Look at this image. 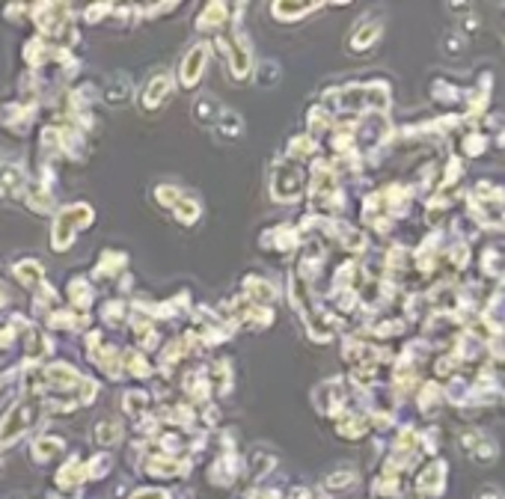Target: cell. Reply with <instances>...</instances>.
<instances>
[{"instance_id": "f6af8a7d", "label": "cell", "mask_w": 505, "mask_h": 499, "mask_svg": "<svg viewBox=\"0 0 505 499\" xmlns=\"http://www.w3.org/2000/svg\"><path fill=\"white\" fill-rule=\"evenodd\" d=\"M446 51H449V54H461V36H458V33L446 36Z\"/></svg>"}, {"instance_id": "b9f144b4", "label": "cell", "mask_w": 505, "mask_h": 499, "mask_svg": "<svg viewBox=\"0 0 505 499\" xmlns=\"http://www.w3.org/2000/svg\"><path fill=\"white\" fill-rule=\"evenodd\" d=\"M78 390H80V404H92V398H95V392H98V384H95L92 377H80Z\"/></svg>"}, {"instance_id": "4fadbf2b", "label": "cell", "mask_w": 505, "mask_h": 499, "mask_svg": "<svg viewBox=\"0 0 505 499\" xmlns=\"http://www.w3.org/2000/svg\"><path fill=\"white\" fill-rule=\"evenodd\" d=\"M30 122H33V107H27V104H4L0 107V125L24 134V131L30 128Z\"/></svg>"}, {"instance_id": "484cf974", "label": "cell", "mask_w": 505, "mask_h": 499, "mask_svg": "<svg viewBox=\"0 0 505 499\" xmlns=\"http://www.w3.org/2000/svg\"><path fill=\"white\" fill-rule=\"evenodd\" d=\"M69 301H72V306L75 309H90V304H92V286L83 277H78V279H72L69 282Z\"/></svg>"}, {"instance_id": "5b68a950", "label": "cell", "mask_w": 505, "mask_h": 499, "mask_svg": "<svg viewBox=\"0 0 505 499\" xmlns=\"http://www.w3.org/2000/svg\"><path fill=\"white\" fill-rule=\"evenodd\" d=\"M206 60H208V48L206 45H193V51H188V57L181 60V69H179V77H181V87L184 90H193L202 72H206Z\"/></svg>"}, {"instance_id": "ab89813d", "label": "cell", "mask_w": 505, "mask_h": 499, "mask_svg": "<svg viewBox=\"0 0 505 499\" xmlns=\"http://www.w3.org/2000/svg\"><path fill=\"white\" fill-rule=\"evenodd\" d=\"M101 315H105V321H107L110 327H119L122 318H125V304H107Z\"/></svg>"}, {"instance_id": "e0dca14e", "label": "cell", "mask_w": 505, "mask_h": 499, "mask_svg": "<svg viewBox=\"0 0 505 499\" xmlns=\"http://www.w3.org/2000/svg\"><path fill=\"white\" fill-rule=\"evenodd\" d=\"M12 274H15V279H18L21 286L39 289V286H42V277H45V268H42V264H39L36 259H24V262L15 264Z\"/></svg>"}, {"instance_id": "4316f807", "label": "cell", "mask_w": 505, "mask_h": 499, "mask_svg": "<svg viewBox=\"0 0 505 499\" xmlns=\"http://www.w3.org/2000/svg\"><path fill=\"white\" fill-rule=\"evenodd\" d=\"M336 431H339L342 437H348V440H357V437H363L366 431H368V419H363L360 413H348V416H342V419H339Z\"/></svg>"}, {"instance_id": "8d00e7d4", "label": "cell", "mask_w": 505, "mask_h": 499, "mask_svg": "<svg viewBox=\"0 0 505 499\" xmlns=\"http://www.w3.org/2000/svg\"><path fill=\"white\" fill-rule=\"evenodd\" d=\"M354 481H357V473L354 470H339V473H333L324 485H327V490H345V488H351Z\"/></svg>"}, {"instance_id": "83f0119b", "label": "cell", "mask_w": 505, "mask_h": 499, "mask_svg": "<svg viewBox=\"0 0 505 499\" xmlns=\"http://www.w3.org/2000/svg\"><path fill=\"white\" fill-rule=\"evenodd\" d=\"M92 434H95V443H98V446L110 449V446H116V443L122 440V425H116V422H98Z\"/></svg>"}, {"instance_id": "1f68e13d", "label": "cell", "mask_w": 505, "mask_h": 499, "mask_svg": "<svg viewBox=\"0 0 505 499\" xmlns=\"http://www.w3.org/2000/svg\"><path fill=\"white\" fill-rule=\"evenodd\" d=\"M440 404H443V390L437 384H425L422 392H419V407H422L425 413H434Z\"/></svg>"}, {"instance_id": "9c48e42d", "label": "cell", "mask_w": 505, "mask_h": 499, "mask_svg": "<svg viewBox=\"0 0 505 499\" xmlns=\"http://www.w3.org/2000/svg\"><path fill=\"white\" fill-rule=\"evenodd\" d=\"M173 92V77L170 75H152L149 80H146V87H143V107L146 110H155V107H161L164 102H166V95Z\"/></svg>"}, {"instance_id": "bcb514c9", "label": "cell", "mask_w": 505, "mask_h": 499, "mask_svg": "<svg viewBox=\"0 0 505 499\" xmlns=\"http://www.w3.org/2000/svg\"><path fill=\"white\" fill-rule=\"evenodd\" d=\"M12 333H15V330H9L6 324H0V351L12 345Z\"/></svg>"}, {"instance_id": "603a6c76", "label": "cell", "mask_w": 505, "mask_h": 499, "mask_svg": "<svg viewBox=\"0 0 505 499\" xmlns=\"http://www.w3.org/2000/svg\"><path fill=\"white\" fill-rule=\"evenodd\" d=\"M170 211L176 214V220L184 223V226H193V223L199 220V203H196L193 196H188V193H181L179 203H176Z\"/></svg>"}, {"instance_id": "ac0fdd59", "label": "cell", "mask_w": 505, "mask_h": 499, "mask_svg": "<svg viewBox=\"0 0 505 499\" xmlns=\"http://www.w3.org/2000/svg\"><path fill=\"white\" fill-rule=\"evenodd\" d=\"M193 116H196V122H202V125H214L217 119H220V104H217V98L208 95V92H202L193 102Z\"/></svg>"}, {"instance_id": "3957f363", "label": "cell", "mask_w": 505, "mask_h": 499, "mask_svg": "<svg viewBox=\"0 0 505 499\" xmlns=\"http://www.w3.org/2000/svg\"><path fill=\"white\" fill-rule=\"evenodd\" d=\"M303 193V173L294 161H282L274 163L271 170V196L277 203H294Z\"/></svg>"}, {"instance_id": "8fae6325", "label": "cell", "mask_w": 505, "mask_h": 499, "mask_svg": "<svg viewBox=\"0 0 505 499\" xmlns=\"http://www.w3.org/2000/svg\"><path fill=\"white\" fill-rule=\"evenodd\" d=\"M443 488H446V463L443 461H434V463H428L422 473H419L416 490L425 493V496H440Z\"/></svg>"}, {"instance_id": "7402d4cb", "label": "cell", "mask_w": 505, "mask_h": 499, "mask_svg": "<svg viewBox=\"0 0 505 499\" xmlns=\"http://www.w3.org/2000/svg\"><path fill=\"white\" fill-rule=\"evenodd\" d=\"M226 12H229L226 4H208L206 9H202L196 27H199V30H220V27L226 24Z\"/></svg>"}, {"instance_id": "f546056e", "label": "cell", "mask_w": 505, "mask_h": 499, "mask_svg": "<svg viewBox=\"0 0 505 499\" xmlns=\"http://www.w3.org/2000/svg\"><path fill=\"white\" fill-rule=\"evenodd\" d=\"M63 452V440L60 437H42L33 443V458L36 461H51V458H57Z\"/></svg>"}, {"instance_id": "7a4b0ae2", "label": "cell", "mask_w": 505, "mask_h": 499, "mask_svg": "<svg viewBox=\"0 0 505 499\" xmlns=\"http://www.w3.org/2000/svg\"><path fill=\"white\" fill-rule=\"evenodd\" d=\"M36 419H39V402L36 398H24V402L12 404L4 419H0V443L4 446L15 443L21 434H27V428H33Z\"/></svg>"}, {"instance_id": "4dcf8cb0", "label": "cell", "mask_w": 505, "mask_h": 499, "mask_svg": "<svg viewBox=\"0 0 505 499\" xmlns=\"http://www.w3.org/2000/svg\"><path fill=\"white\" fill-rule=\"evenodd\" d=\"M83 481V467H80V461H65V467L57 473V485L60 488H78Z\"/></svg>"}, {"instance_id": "d6986e66", "label": "cell", "mask_w": 505, "mask_h": 499, "mask_svg": "<svg viewBox=\"0 0 505 499\" xmlns=\"http://www.w3.org/2000/svg\"><path fill=\"white\" fill-rule=\"evenodd\" d=\"M24 348H27V357L30 360H42L48 354V348H51V339L45 336V333L39 327H30L24 330Z\"/></svg>"}, {"instance_id": "ba28073f", "label": "cell", "mask_w": 505, "mask_h": 499, "mask_svg": "<svg viewBox=\"0 0 505 499\" xmlns=\"http://www.w3.org/2000/svg\"><path fill=\"white\" fill-rule=\"evenodd\" d=\"M381 33H383V24L378 18H363L357 27L351 30L348 48H351V51H368V48H375V42L381 39Z\"/></svg>"}, {"instance_id": "e575fe53", "label": "cell", "mask_w": 505, "mask_h": 499, "mask_svg": "<svg viewBox=\"0 0 505 499\" xmlns=\"http://www.w3.org/2000/svg\"><path fill=\"white\" fill-rule=\"evenodd\" d=\"M146 407H149V395L146 392H128L125 395V413L128 416H143L146 413Z\"/></svg>"}, {"instance_id": "d4e9b609", "label": "cell", "mask_w": 505, "mask_h": 499, "mask_svg": "<svg viewBox=\"0 0 505 499\" xmlns=\"http://www.w3.org/2000/svg\"><path fill=\"white\" fill-rule=\"evenodd\" d=\"M122 268H125V253H113V249H107V253L101 256V262L95 264V279H110Z\"/></svg>"}, {"instance_id": "7dc6e473", "label": "cell", "mask_w": 505, "mask_h": 499, "mask_svg": "<svg viewBox=\"0 0 505 499\" xmlns=\"http://www.w3.org/2000/svg\"><path fill=\"white\" fill-rule=\"evenodd\" d=\"M131 499H170V496L161 493V490H140V493H134Z\"/></svg>"}, {"instance_id": "c3c4849f", "label": "cell", "mask_w": 505, "mask_h": 499, "mask_svg": "<svg viewBox=\"0 0 505 499\" xmlns=\"http://www.w3.org/2000/svg\"><path fill=\"white\" fill-rule=\"evenodd\" d=\"M6 301H9V297H6V291H4V289H0V306H4Z\"/></svg>"}, {"instance_id": "277c9868", "label": "cell", "mask_w": 505, "mask_h": 499, "mask_svg": "<svg viewBox=\"0 0 505 499\" xmlns=\"http://www.w3.org/2000/svg\"><path fill=\"white\" fill-rule=\"evenodd\" d=\"M461 446H464V452L469 455V461L482 463V467H487V463L496 461V443L491 437H484L482 431H476V428L464 431V434H461Z\"/></svg>"}, {"instance_id": "5bb4252c", "label": "cell", "mask_w": 505, "mask_h": 499, "mask_svg": "<svg viewBox=\"0 0 505 499\" xmlns=\"http://www.w3.org/2000/svg\"><path fill=\"white\" fill-rule=\"evenodd\" d=\"M143 467H146L149 476L173 478V476H181L184 470H188V463H184V461H173L170 455H152V458H146Z\"/></svg>"}, {"instance_id": "52a82bcc", "label": "cell", "mask_w": 505, "mask_h": 499, "mask_svg": "<svg viewBox=\"0 0 505 499\" xmlns=\"http://www.w3.org/2000/svg\"><path fill=\"white\" fill-rule=\"evenodd\" d=\"M42 375H45L42 384L51 387V390H57V392L78 390V384H80V375L75 372V365H69V363H51Z\"/></svg>"}, {"instance_id": "6da1fadb", "label": "cell", "mask_w": 505, "mask_h": 499, "mask_svg": "<svg viewBox=\"0 0 505 499\" xmlns=\"http://www.w3.org/2000/svg\"><path fill=\"white\" fill-rule=\"evenodd\" d=\"M92 223V208L87 203H78V205H65L63 211H57V220H54V232H51V247L57 253H65L72 247L75 235L80 229H87Z\"/></svg>"}, {"instance_id": "f35d334b", "label": "cell", "mask_w": 505, "mask_h": 499, "mask_svg": "<svg viewBox=\"0 0 505 499\" xmlns=\"http://www.w3.org/2000/svg\"><path fill=\"white\" fill-rule=\"evenodd\" d=\"M179 196H181V191L179 188H173V185H161L158 191H155V199L164 205V208H173L176 203H179Z\"/></svg>"}, {"instance_id": "30bf717a", "label": "cell", "mask_w": 505, "mask_h": 499, "mask_svg": "<svg viewBox=\"0 0 505 499\" xmlns=\"http://www.w3.org/2000/svg\"><path fill=\"white\" fill-rule=\"evenodd\" d=\"M315 402L327 416H336L342 413V404H345V387L342 380H324L321 387L315 390Z\"/></svg>"}, {"instance_id": "8992f818", "label": "cell", "mask_w": 505, "mask_h": 499, "mask_svg": "<svg viewBox=\"0 0 505 499\" xmlns=\"http://www.w3.org/2000/svg\"><path fill=\"white\" fill-rule=\"evenodd\" d=\"M226 63H229V69H232V77H235V80H244V77L253 72L250 48L244 45L241 36L226 39Z\"/></svg>"}, {"instance_id": "60d3db41", "label": "cell", "mask_w": 505, "mask_h": 499, "mask_svg": "<svg viewBox=\"0 0 505 499\" xmlns=\"http://www.w3.org/2000/svg\"><path fill=\"white\" fill-rule=\"evenodd\" d=\"M487 149V140L482 137V134H469L467 140H464V152L469 155V158H476V155H482Z\"/></svg>"}, {"instance_id": "cb8c5ba5", "label": "cell", "mask_w": 505, "mask_h": 499, "mask_svg": "<svg viewBox=\"0 0 505 499\" xmlns=\"http://www.w3.org/2000/svg\"><path fill=\"white\" fill-rule=\"evenodd\" d=\"M315 9H318V4H274L271 6V12L277 15L280 21H300Z\"/></svg>"}, {"instance_id": "d6a6232c", "label": "cell", "mask_w": 505, "mask_h": 499, "mask_svg": "<svg viewBox=\"0 0 505 499\" xmlns=\"http://www.w3.org/2000/svg\"><path fill=\"white\" fill-rule=\"evenodd\" d=\"M312 152H315V140H312V137H294V140L289 143V158H292L294 163L312 158Z\"/></svg>"}, {"instance_id": "681fc988", "label": "cell", "mask_w": 505, "mask_h": 499, "mask_svg": "<svg viewBox=\"0 0 505 499\" xmlns=\"http://www.w3.org/2000/svg\"><path fill=\"white\" fill-rule=\"evenodd\" d=\"M404 499H419V493H410V496H404Z\"/></svg>"}, {"instance_id": "9a60e30c", "label": "cell", "mask_w": 505, "mask_h": 499, "mask_svg": "<svg viewBox=\"0 0 505 499\" xmlns=\"http://www.w3.org/2000/svg\"><path fill=\"white\" fill-rule=\"evenodd\" d=\"M90 360H92L107 377H113V380L122 377V354L113 351V348H105V351H92Z\"/></svg>"}, {"instance_id": "7bdbcfd3", "label": "cell", "mask_w": 505, "mask_h": 499, "mask_svg": "<svg viewBox=\"0 0 505 499\" xmlns=\"http://www.w3.org/2000/svg\"><path fill=\"white\" fill-rule=\"evenodd\" d=\"M110 9H113L110 4H101V6H90V9H87V21H90V24H98V21H105V15H107Z\"/></svg>"}, {"instance_id": "d590c367", "label": "cell", "mask_w": 505, "mask_h": 499, "mask_svg": "<svg viewBox=\"0 0 505 499\" xmlns=\"http://www.w3.org/2000/svg\"><path fill=\"white\" fill-rule=\"evenodd\" d=\"M134 339H137V345H143V348H155V342H158L152 324H149V321H140V318L134 321Z\"/></svg>"}, {"instance_id": "836d02e7", "label": "cell", "mask_w": 505, "mask_h": 499, "mask_svg": "<svg viewBox=\"0 0 505 499\" xmlns=\"http://www.w3.org/2000/svg\"><path fill=\"white\" fill-rule=\"evenodd\" d=\"M307 125H309V131H312V137H318V134H324V131L333 128V119H330V113H327L324 107H315V110H309Z\"/></svg>"}, {"instance_id": "ee69618b", "label": "cell", "mask_w": 505, "mask_h": 499, "mask_svg": "<svg viewBox=\"0 0 505 499\" xmlns=\"http://www.w3.org/2000/svg\"><path fill=\"white\" fill-rule=\"evenodd\" d=\"M476 499H505V496H502V490L496 485H482L479 493H476Z\"/></svg>"}, {"instance_id": "7c38bea8", "label": "cell", "mask_w": 505, "mask_h": 499, "mask_svg": "<svg viewBox=\"0 0 505 499\" xmlns=\"http://www.w3.org/2000/svg\"><path fill=\"white\" fill-rule=\"evenodd\" d=\"M244 291H247V304L253 306H271L277 301V289H274V282H267L262 277H247L244 279Z\"/></svg>"}, {"instance_id": "74e56055", "label": "cell", "mask_w": 505, "mask_h": 499, "mask_svg": "<svg viewBox=\"0 0 505 499\" xmlns=\"http://www.w3.org/2000/svg\"><path fill=\"white\" fill-rule=\"evenodd\" d=\"M277 80H280V69L274 63H262L256 69V83H259V87H274Z\"/></svg>"}, {"instance_id": "44dd1931", "label": "cell", "mask_w": 505, "mask_h": 499, "mask_svg": "<svg viewBox=\"0 0 505 499\" xmlns=\"http://www.w3.org/2000/svg\"><path fill=\"white\" fill-rule=\"evenodd\" d=\"M24 199H27V208L36 211V214H51V208H54V193H51L45 185H33Z\"/></svg>"}, {"instance_id": "f1b7e54d", "label": "cell", "mask_w": 505, "mask_h": 499, "mask_svg": "<svg viewBox=\"0 0 505 499\" xmlns=\"http://www.w3.org/2000/svg\"><path fill=\"white\" fill-rule=\"evenodd\" d=\"M122 365L134 375V377H140V380H146V377H152V365L146 363V357L140 354V351H125L122 354Z\"/></svg>"}, {"instance_id": "ffe728a7", "label": "cell", "mask_w": 505, "mask_h": 499, "mask_svg": "<svg viewBox=\"0 0 505 499\" xmlns=\"http://www.w3.org/2000/svg\"><path fill=\"white\" fill-rule=\"evenodd\" d=\"M214 128H217V134H220L223 140H238L241 134H244V119L238 113H232V110H226V113H220V119L214 122Z\"/></svg>"}, {"instance_id": "2e32d148", "label": "cell", "mask_w": 505, "mask_h": 499, "mask_svg": "<svg viewBox=\"0 0 505 499\" xmlns=\"http://www.w3.org/2000/svg\"><path fill=\"white\" fill-rule=\"evenodd\" d=\"M101 98H105L110 107L125 104L128 98H131V80H128V75H113L110 83L105 87V95H101Z\"/></svg>"}]
</instances>
